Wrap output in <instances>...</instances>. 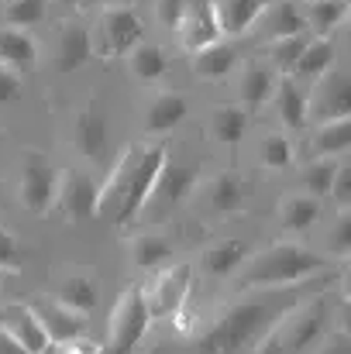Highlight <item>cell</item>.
Listing matches in <instances>:
<instances>
[{
  "label": "cell",
  "instance_id": "cell-47",
  "mask_svg": "<svg viewBox=\"0 0 351 354\" xmlns=\"http://www.w3.org/2000/svg\"><path fill=\"white\" fill-rule=\"evenodd\" d=\"M307 3H310V0H307Z\"/></svg>",
  "mask_w": 351,
  "mask_h": 354
},
{
  "label": "cell",
  "instance_id": "cell-46",
  "mask_svg": "<svg viewBox=\"0 0 351 354\" xmlns=\"http://www.w3.org/2000/svg\"><path fill=\"white\" fill-rule=\"evenodd\" d=\"M0 292H3V282H0Z\"/></svg>",
  "mask_w": 351,
  "mask_h": 354
},
{
  "label": "cell",
  "instance_id": "cell-18",
  "mask_svg": "<svg viewBox=\"0 0 351 354\" xmlns=\"http://www.w3.org/2000/svg\"><path fill=\"white\" fill-rule=\"evenodd\" d=\"M276 76H279V73H276L269 62H258V59H251V62L241 69L237 97H241V107H244L248 114H255V111L265 107V100H269L272 90H276Z\"/></svg>",
  "mask_w": 351,
  "mask_h": 354
},
{
  "label": "cell",
  "instance_id": "cell-34",
  "mask_svg": "<svg viewBox=\"0 0 351 354\" xmlns=\"http://www.w3.org/2000/svg\"><path fill=\"white\" fill-rule=\"evenodd\" d=\"M293 155L296 151H293V141L286 134L272 131V134L258 138V162H262V169H289Z\"/></svg>",
  "mask_w": 351,
  "mask_h": 354
},
{
  "label": "cell",
  "instance_id": "cell-37",
  "mask_svg": "<svg viewBox=\"0 0 351 354\" xmlns=\"http://www.w3.org/2000/svg\"><path fill=\"white\" fill-rule=\"evenodd\" d=\"M307 38L303 35H289V38H279V41H269V66L279 73V76H289V69L296 66L300 52H303Z\"/></svg>",
  "mask_w": 351,
  "mask_h": 354
},
{
  "label": "cell",
  "instance_id": "cell-24",
  "mask_svg": "<svg viewBox=\"0 0 351 354\" xmlns=\"http://www.w3.org/2000/svg\"><path fill=\"white\" fill-rule=\"evenodd\" d=\"M265 3L269 0H210L221 35H248Z\"/></svg>",
  "mask_w": 351,
  "mask_h": 354
},
{
  "label": "cell",
  "instance_id": "cell-1",
  "mask_svg": "<svg viewBox=\"0 0 351 354\" xmlns=\"http://www.w3.org/2000/svg\"><path fill=\"white\" fill-rule=\"evenodd\" d=\"M324 282H327V275H324ZM310 286H321V275H317V282L307 279L296 289L282 286V292H272L269 299H248V303H237L231 310H224L217 317V324L207 334L197 337V344H193L197 351L193 354H251V348L272 330V324L286 310H293L296 303L307 299L300 292L310 289Z\"/></svg>",
  "mask_w": 351,
  "mask_h": 354
},
{
  "label": "cell",
  "instance_id": "cell-36",
  "mask_svg": "<svg viewBox=\"0 0 351 354\" xmlns=\"http://www.w3.org/2000/svg\"><path fill=\"white\" fill-rule=\"evenodd\" d=\"M48 14V0H3V21L7 28H35Z\"/></svg>",
  "mask_w": 351,
  "mask_h": 354
},
{
  "label": "cell",
  "instance_id": "cell-14",
  "mask_svg": "<svg viewBox=\"0 0 351 354\" xmlns=\"http://www.w3.org/2000/svg\"><path fill=\"white\" fill-rule=\"evenodd\" d=\"M107 141H111L107 118H104V111L90 100V104L73 118V145L80 148V155H87V162L100 165L104 155H107Z\"/></svg>",
  "mask_w": 351,
  "mask_h": 354
},
{
  "label": "cell",
  "instance_id": "cell-35",
  "mask_svg": "<svg viewBox=\"0 0 351 354\" xmlns=\"http://www.w3.org/2000/svg\"><path fill=\"white\" fill-rule=\"evenodd\" d=\"M338 165H341V158H327V155L314 158V162L303 169V189H307L310 196L324 200V196L331 193V183H334V172H338Z\"/></svg>",
  "mask_w": 351,
  "mask_h": 354
},
{
  "label": "cell",
  "instance_id": "cell-8",
  "mask_svg": "<svg viewBox=\"0 0 351 354\" xmlns=\"http://www.w3.org/2000/svg\"><path fill=\"white\" fill-rule=\"evenodd\" d=\"M193 286V265H165L159 268L155 282L145 289V306L152 313V320H165V317H179L186 306Z\"/></svg>",
  "mask_w": 351,
  "mask_h": 354
},
{
  "label": "cell",
  "instance_id": "cell-45",
  "mask_svg": "<svg viewBox=\"0 0 351 354\" xmlns=\"http://www.w3.org/2000/svg\"><path fill=\"white\" fill-rule=\"evenodd\" d=\"M59 3H69V7H73V3H76V0H59Z\"/></svg>",
  "mask_w": 351,
  "mask_h": 354
},
{
  "label": "cell",
  "instance_id": "cell-40",
  "mask_svg": "<svg viewBox=\"0 0 351 354\" xmlns=\"http://www.w3.org/2000/svg\"><path fill=\"white\" fill-rule=\"evenodd\" d=\"M186 7H190V0H155V14L169 31H179V24L186 17Z\"/></svg>",
  "mask_w": 351,
  "mask_h": 354
},
{
  "label": "cell",
  "instance_id": "cell-39",
  "mask_svg": "<svg viewBox=\"0 0 351 354\" xmlns=\"http://www.w3.org/2000/svg\"><path fill=\"white\" fill-rule=\"evenodd\" d=\"M334 203H338V210H351V165L348 162H341L338 165V172H334V183H331V193H327Z\"/></svg>",
  "mask_w": 351,
  "mask_h": 354
},
{
  "label": "cell",
  "instance_id": "cell-22",
  "mask_svg": "<svg viewBox=\"0 0 351 354\" xmlns=\"http://www.w3.org/2000/svg\"><path fill=\"white\" fill-rule=\"evenodd\" d=\"M0 66L14 69L17 76L38 66V45L28 31L21 28H3L0 31Z\"/></svg>",
  "mask_w": 351,
  "mask_h": 354
},
{
  "label": "cell",
  "instance_id": "cell-29",
  "mask_svg": "<svg viewBox=\"0 0 351 354\" xmlns=\"http://www.w3.org/2000/svg\"><path fill=\"white\" fill-rule=\"evenodd\" d=\"M127 69H131V76H134L138 83L152 86V83H159V80L169 73V59H165L162 48L141 45V41H138V45L127 52Z\"/></svg>",
  "mask_w": 351,
  "mask_h": 354
},
{
  "label": "cell",
  "instance_id": "cell-7",
  "mask_svg": "<svg viewBox=\"0 0 351 354\" xmlns=\"http://www.w3.org/2000/svg\"><path fill=\"white\" fill-rule=\"evenodd\" d=\"M197 183H200L197 165H179V162L165 158V165H162V172H159V179H155V186H152V193L145 200V210H152L155 221L169 217L176 207H183L193 196Z\"/></svg>",
  "mask_w": 351,
  "mask_h": 354
},
{
  "label": "cell",
  "instance_id": "cell-20",
  "mask_svg": "<svg viewBox=\"0 0 351 354\" xmlns=\"http://www.w3.org/2000/svg\"><path fill=\"white\" fill-rule=\"evenodd\" d=\"M190 114V100L183 93H159L145 111V131L148 134H169Z\"/></svg>",
  "mask_w": 351,
  "mask_h": 354
},
{
  "label": "cell",
  "instance_id": "cell-38",
  "mask_svg": "<svg viewBox=\"0 0 351 354\" xmlns=\"http://www.w3.org/2000/svg\"><path fill=\"white\" fill-rule=\"evenodd\" d=\"M327 251L338 261H348V254H351V214L348 210L338 214V224H334V231L327 237Z\"/></svg>",
  "mask_w": 351,
  "mask_h": 354
},
{
  "label": "cell",
  "instance_id": "cell-28",
  "mask_svg": "<svg viewBox=\"0 0 351 354\" xmlns=\"http://www.w3.org/2000/svg\"><path fill=\"white\" fill-rule=\"evenodd\" d=\"M87 59H93L90 28L73 21V24H66L62 35H59V69H62V73H73V69H80Z\"/></svg>",
  "mask_w": 351,
  "mask_h": 354
},
{
  "label": "cell",
  "instance_id": "cell-10",
  "mask_svg": "<svg viewBox=\"0 0 351 354\" xmlns=\"http://www.w3.org/2000/svg\"><path fill=\"white\" fill-rule=\"evenodd\" d=\"M307 118L314 124L351 118V83L345 73L327 69L324 76H317V86L307 97Z\"/></svg>",
  "mask_w": 351,
  "mask_h": 354
},
{
  "label": "cell",
  "instance_id": "cell-4",
  "mask_svg": "<svg viewBox=\"0 0 351 354\" xmlns=\"http://www.w3.org/2000/svg\"><path fill=\"white\" fill-rule=\"evenodd\" d=\"M237 272H241L244 289H282V286H300V282L327 272V258L303 244L282 241L255 258H244V265Z\"/></svg>",
  "mask_w": 351,
  "mask_h": 354
},
{
  "label": "cell",
  "instance_id": "cell-41",
  "mask_svg": "<svg viewBox=\"0 0 351 354\" xmlns=\"http://www.w3.org/2000/svg\"><path fill=\"white\" fill-rule=\"evenodd\" d=\"M100 344L87 341V337H69V341H48L38 354H97Z\"/></svg>",
  "mask_w": 351,
  "mask_h": 354
},
{
  "label": "cell",
  "instance_id": "cell-30",
  "mask_svg": "<svg viewBox=\"0 0 351 354\" xmlns=\"http://www.w3.org/2000/svg\"><path fill=\"white\" fill-rule=\"evenodd\" d=\"M244 258H248V248L241 241H221V244L204 251V268L214 279H228L244 265Z\"/></svg>",
  "mask_w": 351,
  "mask_h": 354
},
{
  "label": "cell",
  "instance_id": "cell-16",
  "mask_svg": "<svg viewBox=\"0 0 351 354\" xmlns=\"http://www.w3.org/2000/svg\"><path fill=\"white\" fill-rule=\"evenodd\" d=\"M38 324L45 327L48 341H69V337H83L87 330V313H76L69 306H62L59 299H38L31 303Z\"/></svg>",
  "mask_w": 351,
  "mask_h": 354
},
{
  "label": "cell",
  "instance_id": "cell-12",
  "mask_svg": "<svg viewBox=\"0 0 351 354\" xmlns=\"http://www.w3.org/2000/svg\"><path fill=\"white\" fill-rule=\"evenodd\" d=\"M307 21H303V10L289 0H276V3H265L262 14L255 17V24L248 28V35L255 38V45H269V41H279V38H289V35H303Z\"/></svg>",
  "mask_w": 351,
  "mask_h": 354
},
{
  "label": "cell",
  "instance_id": "cell-25",
  "mask_svg": "<svg viewBox=\"0 0 351 354\" xmlns=\"http://www.w3.org/2000/svg\"><path fill=\"white\" fill-rule=\"evenodd\" d=\"M244 131H248V111H244L241 104H224V107H217V111L210 114V120H207L210 141H214V145H224V148L241 145Z\"/></svg>",
  "mask_w": 351,
  "mask_h": 354
},
{
  "label": "cell",
  "instance_id": "cell-31",
  "mask_svg": "<svg viewBox=\"0 0 351 354\" xmlns=\"http://www.w3.org/2000/svg\"><path fill=\"white\" fill-rule=\"evenodd\" d=\"M172 258V244L159 234H138L131 241V261L141 268V272H159L165 268Z\"/></svg>",
  "mask_w": 351,
  "mask_h": 354
},
{
  "label": "cell",
  "instance_id": "cell-48",
  "mask_svg": "<svg viewBox=\"0 0 351 354\" xmlns=\"http://www.w3.org/2000/svg\"><path fill=\"white\" fill-rule=\"evenodd\" d=\"M0 3H3V0H0Z\"/></svg>",
  "mask_w": 351,
  "mask_h": 354
},
{
  "label": "cell",
  "instance_id": "cell-33",
  "mask_svg": "<svg viewBox=\"0 0 351 354\" xmlns=\"http://www.w3.org/2000/svg\"><path fill=\"white\" fill-rule=\"evenodd\" d=\"M62 306L76 310V313H90L97 306V286L87 279V275H69L62 286H59V296H55Z\"/></svg>",
  "mask_w": 351,
  "mask_h": 354
},
{
  "label": "cell",
  "instance_id": "cell-15",
  "mask_svg": "<svg viewBox=\"0 0 351 354\" xmlns=\"http://www.w3.org/2000/svg\"><path fill=\"white\" fill-rule=\"evenodd\" d=\"M0 327L24 348L28 354H38L45 344H48V334H45V327L38 324V317H35V310L31 306H24V303H10V306H3L0 310Z\"/></svg>",
  "mask_w": 351,
  "mask_h": 354
},
{
  "label": "cell",
  "instance_id": "cell-19",
  "mask_svg": "<svg viewBox=\"0 0 351 354\" xmlns=\"http://www.w3.org/2000/svg\"><path fill=\"white\" fill-rule=\"evenodd\" d=\"M190 66H193L197 80H204V83H221L234 66H237V48H234L231 41H210V45H204V48L193 52Z\"/></svg>",
  "mask_w": 351,
  "mask_h": 354
},
{
  "label": "cell",
  "instance_id": "cell-23",
  "mask_svg": "<svg viewBox=\"0 0 351 354\" xmlns=\"http://www.w3.org/2000/svg\"><path fill=\"white\" fill-rule=\"evenodd\" d=\"M272 97H276V111H279L282 127H289V131H303V127L310 124V118H307V93L300 90V83H296L293 76L276 80Z\"/></svg>",
  "mask_w": 351,
  "mask_h": 354
},
{
  "label": "cell",
  "instance_id": "cell-32",
  "mask_svg": "<svg viewBox=\"0 0 351 354\" xmlns=\"http://www.w3.org/2000/svg\"><path fill=\"white\" fill-rule=\"evenodd\" d=\"M348 148H351V118L317 124V131H314V151H317V155L341 158Z\"/></svg>",
  "mask_w": 351,
  "mask_h": 354
},
{
  "label": "cell",
  "instance_id": "cell-13",
  "mask_svg": "<svg viewBox=\"0 0 351 354\" xmlns=\"http://www.w3.org/2000/svg\"><path fill=\"white\" fill-rule=\"evenodd\" d=\"M204 214L214 217V221H228V217H237L244 210V200H248V183L244 176L237 172H217L207 186H204Z\"/></svg>",
  "mask_w": 351,
  "mask_h": 354
},
{
  "label": "cell",
  "instance_id": "cell-27",
  "mask_svg": "<svg viewBox=\"0 0 351 354\" xmlns=\"http://www.w3.org/2000/svg\"><path fill=\"white\" fill-rule=\"evenodd\" d=\"M348 10H351V0H310L307 10H303V21H307V28L317 38H331L345 24Z\"/></svg>",
  "mask_w": 351,
  "mask_h": 354
},
{
  "label": "cell",
  "instance_id": "cell-9",
  "mask_svg": "<svg viewBox=\"0 0 351 354\" xmlns=\"http://www.w3.org/2000/svg\"><path fill=\"white\" fill-rule=\"evenodd\" d=\"M55 193H59V169L48 165L38 151H28L21 176H17V196H21L24 210L42 217L55 203Z\"/></svg>",
  "mask_w": 351,
  "mask_h": 354
},
{
  "label": "cell",
  "instance_id": "cell-2",
  "mask_svg": "<svg viewBox=\"0 0 351 354\" xmlns=\"http://www.w3.org/2000/svg\"><path fill=\"white\" fill-rule=\"evenodd\" d=\"M165 158H169V151L162 145L138 141V145L124 148L111 169V176H107V183L100 186L97 217H104L114 227H127L145 210V200H148Z\"/></svg>",
  "mask_w": 351,
  "mask_h": 354
},
{
  "label": "cell",
  "instance_id": "cell-5",
  "mask_svg": "<svg viewBox=\"0 0 351 354\" xmlns=\"http://www.w3.org/2000/svg\"><path fill=\"white\" fill-rule=\"evenodd\" d=\"M148 327H152V313L145 306V289L127 286L111 313V341L97 354H134V348L145 341Z\"/></svg>",
  "mask_w": 351,
  "mask_h": 354
},
{
  "label": "cell",
  "instance_id": "cell-43",
  "mask_svg": "<svg viewBox=\"0 0 351 354\" xmlns=\"http://www.w3.org/2000/svg\"><path fill=\"white\" fill-rule=\"evenodd\" d=\"M21 90H24V83H21V76H17L14 69H7V66H0V107H7V104H14V100L21 97Z\"/></svg>",
  "mask_w": 351,
  "mask_h": 354
},
{
  "label": "cell",
  "instance_id": "cell-11",
  "mask_svg": "<svg viewBox=\"0 0 351 354\" xmlns=\"http://www.w3.org/2000/svg\"><path fill=\"white\" fill-rule=\"evenodd\" d=\"M97 196H100V186L93 183V176L87 169L59 172L55 200H59L66 221H90V217H97Z\"/></svg>",
  "mask_w": 351,
  "mask_h": 354
},
{
  "label": "cell",
  "instance_id": "cell-6",
  "mask_svg": "<svg viewBox=\"0 0 351 354\" xmlns=\"http://www.w3.org/2000/svg\"><path fill=\"white\" fill-rule=\"evenodd\" d=\"M141 35H145L141 17L131 7L111 3V7L100 10L97 24L90 28V48L100 59H117V55H127L141 41Z\"/></svg>",
  "mask_w": 351,
  "mask_h": 354
},
{
  "label": "cell",
  "instance_id": "cell-17",
  "mask_svg": "<svg viewBox=\"0 0 351 354\" xmlns=\"http://www.w3.org/2000/svg\"><path fill=\"white\" fill-rule=\"evenodd\" d=\"M179 41H183L186 52H197V48H204L210 41H221V28H217L210 0H190L186 17L179 24Z\"/></svg>",
  "mask_w": 351,
  "mask_h": 354
},
{
  "label": "cell",
  "instance_id": "cell-26",
  "mask_svg": "<svg viewBox=\"0 0 351 354\" xmlns=\"http://www.w3.org/2000/svg\"><path fill=\"white\" fill-rule=\"evenodd\" d=\"M334 59H338L334 41H331V38H314V41L303 45V52H300L296 66L289 69V76H293V80H317V76H324L327 69H334Z\"/></svg>",
  "mask_w": 351,
  "mask_h": 354
},
{
  "label": "cell",
  "instance_id": "cell-3",
  "mask_svg": "<svg viewBox=\"0 0 351 354\" xmlns=\"http://www.w3.org/2000/svg\"><path fill=\"white\" fill-rule=\"evenodd\" d=\"M334 327V306L327 296H307L286 310L272 330L251 348V354H314L327 344Z\"/></svg>",
  "mask_w": 351,
  "mask_h": 354
},
{
  "label": "cell",
  "instance_id": "cell-44",
  "mask_svg": "<svg viewBox=\"0 0 351 354\" xmlns=\"http://www.w3.org/2000/svg\"><path fill=\"white\" fill-rule=\"evenodd\" d=\"M0 354H28V351H24V348H21V344L0 327Z\"/></svg>",
  "mask_w": 351,
  "mask_h": 354
},
{
  "label": "cell",
  "instance_id": "cell-21",
  "mask_svg": "<svg viewBox=\"0 0 351 354\" xmlns=\"http://www.w3.org/2000/svg\"><path fill=\"white\" fill-rule=\"evenodd\" d=\"M321 214H324V207H321L317 196H310V193H293V196H286V200L279 203V227H282L286 234H303V231H310V227L321 221Z\"/></svg>",
  "mask_w": 351,
  "mask_h": 354
},
{
  "label": "cell",
  "instance_id": "cell-42",
  "mask_svg": "<svg viewBox=\"0 0 351 354\" xmlns=\"http://www.w3.org/2000/svg\"><path fill=\"white\" fill-rule=\"evenodd\" d=\"M21 248H17V241L14 234L7 231V227H0V272H14V268H21Z\"/></svg>",
  "mask_w": 351,
  "mask_h": 354
}]
</instances>
